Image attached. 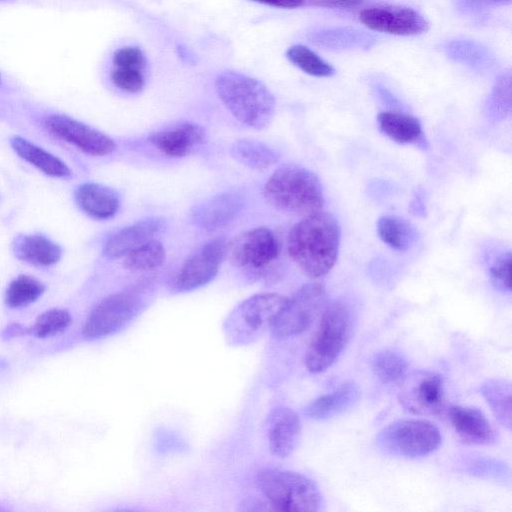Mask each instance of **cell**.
<instances>
[{"label":"cell","instance_id":"obj_1","mask_svg":"<svg viewBox=\"0 0 512 512\" xmlns=\"http://www.w3.org/2000/svg\"><path fill=\"white\" fill-rule=\"evenodd\" d=\"M341 227L337 219L320 210L304 216L290 230L287 251L298 269L311 279L327 275L337 262Z\"/></svg>","mask_w":512,"mask_h":512},{"label":"cell","instance_id":"obj_2","mask_svg":"<svg viewBox=\"0 0 512 512\" xmlns=\"http://www.w3.org/2000/svg\"><path fill=\"white\" fill-rule=\"evenodd\" d=\"M263 196L273 208L302 217L323 210L325 201L318 176L296 164L277 168L265 182Z\"/></svg>","mask_w":512,"mask_h":512},{"label":"cell","instance_id":"obj_3","mask_svg":"<svg viewBox=\"0 0 512 512\" xmlns=\"http://www.w3.org/2000/svg\"><path fill=\"white\" fill-rule=\"evenodd\" d=\"M215 90L226 109L243 125L266 128L275 112V98L259 80L235 71H224L215 79Z\"/></svg>","mask_w":512,"mask_h":512},{"label":"cell","instance_id":"obj_4","mask_svg":"<svg viewBox=\"0 0 512 512\" xmlns=\"http://www.w3.org/2000/svg\"><path fill=\"white\" fill-rule=\"evenodd\" d=\"M352 325V312L344 300L326 303L305 353L304 363L308 371L322 373L338 360L351 337Z\"/></svg>","mask_w":512,"mask_h":512},{"label":"cell","instance_id":"obj_5","mask_svg":"<svg viewBox=\"0 0 512 512\" xmlns=\"http://www.w3.org/2000/svg\"><path fill=\"white\" fill-rule=\"evenodd\" d=\"M256 486L271 510L281 512H315L322 498L316 484L303 474L277 468L258 472Z\"/></svg>","mask_w":512,"mask_h":512},{"label":"cell","instance_id":"obj_6","mask_svg":"<svg viewBox=\"0 0 512 512\" xmlns=\"http://www.w3.org/2000/svg\"><path fill=\"white\" fill-rule=\"evenodd\" d=\"M278 293H258L241 302L229 314L224 323L225 336L229 343L247 345L272 329L287 301Z\"/></svg>","mask_w":512,"mask_h":512},{"label":"cell","instance_id":"obj_7","mask_svg":"<svg viewBox=\"0 0 512 512\" xmlns=\"http://www.w3.org/2000/svg\"><path fill=\"white\" fill-rule=\"evenodd\" d=\"M378 446L386 453L419 458L436 451L442 436L432 422L423 419H404L384 427L377 435Z\"/></svg>","mask_w":512,"mask_h":512},{"label":"cell","instance_id":"obj_8","mask_svg":"<svg viewBox=\"0 0 512 512\" xmlns=\"http://www.w3.org/2000/svg\"><path fill=\"white\" fill-rule=\"evenodd\" d=\"M143 305V294L137 289L105 297L88 315L82 328L83 337L93 341L119 332L139 314Z\"/></svg>","mask_w":512,"mask_h":512},{"label":"cell","instance_id":"obj_9","mask_svg":"<svg viewBox=\"0 0 512 512\" xmlns=\"http://www.w3.org/2000/svg\"><path fill=\"white\" fill-rule=\"evenodd\" d=\"M327 302V293L322 284L303 285L287 299L271 329L273 336L288 339L302 334L321 314Z\"/></svg>","mask_w":512,"mask_h":512},{"label":"cell","instance_id":"obj_10","mask_svg":"<svg viewBox=\"0 0 512 512\" xmlns=\"http://www.w3.org/2000/svg\"><path fill=\"white\" fill-rule=\"evenodd\" d=\"M279 254L280 243L275 233L267 227H256L236 235L227 244L226 257L233 266L260 274Z\"/></svg>","mask_w":512,"mask_h":512},{"label":"cell","instance_id":"obj_11","mask_svg":"<svg viewBox=\"0 0 512 512\" xmlns=\"http://www.w3.org/2000/svg\"><path fill=\"white\" fill-rule=\"evenodd\" d=\"M227 244L224 238L205 243L181 265L171 282V289L176 293H187L209 284L226 257Z\"/></svg>","mask_w":512,"mask_h":512},{"label":"cell","instance_id":"obj_12","mask_svg":"<svg viewBox=\"0 0 512 512\" xmlns=\"http://www.w3.org/2000/svg\"><path fill=\"white\" fill-rule=\"evenodd\" d=\"M44 126L55 137L91 156H106L117 148L114 140L105 133L67 115H49Z\"/></svg>","mask_w":512,"mask_h":512},{"label":"cell","instance_id":"obj_13","mask_svg":"<svg viewBox=\"0 0 512 512\" xmlns=\"http://www.w3.org/2000/svg\"><path fill=\"white\" fill-rule=\"evenodd\" d=\"M359 20L370 30L392 35H419L429 29L420 13L404 6L370 7L359 13Z\"/></svg>","mask_w":512,"mask_h":512},{"label":"cell","instance_id":"obj_14","mask_svg":"<svg viewBox=\"0 0 512 512\" xmlns=\"http://www.w3.org/2000/svg\"><path fill=\"white\" fill-rule=\"evenodd\" d=\"M409 411L424 415H438L444 407V381L441 375L424 372L408 380L400 395Z\"/></svg>","mask_w":512,"mask_h":512},{"label":"cell","instance_id":"obj_15","mask_svg":"<svg viewBox=\"0 0 512 512\" xmlns=\"http://www.w3.org/2000/svg\"><path fill=\"white\" fill-rule=\"evenodd\" d=\"M147 140L163 155L181 158L205 144L207 133L198 123L182 121L152 133Z\"/></svg>","mask_w":512,"mask_h":512},{"label":"cell","instance_id":"obj_16","mask_svg":"<svg viewBox=\"0 0 512 512\" xmlns=\"http://www.w3.org/2000/svg\"><path fill=\"white\" fill-rule=\"evenodd\" d=\"M244 206L236 192H222L197 204L191 210V222L205 231H215L233 222Z\"/></svg>","mask_w":512,"mask_h":512},{"label":"cell","instance_id":"obj_17","mask_svg":"<svg viewBox=\"0 0 512 512\" xmlns=\"http://www.w3.org/2000/svg\"><path fill=\"white\" fill-rule=\"evenodd\" d=\"M165 228L160 217H148L130 224L111 235L104 244L103 255L108 259L124 258L126 255L156 239Z\"/></svg>","mask_w":512,"mask_h":512},{"label":"cell","instance_id":"obj_18","mask_svg":"<svg viewBox=\"0 0 512 512\" xmlns=\"http://www.w3.org/2000/svg\"><path fill=\"white\" fill-rule=\"evenodd\" d=\"M270 452L279 458L293 453L300 439L301 422L298 414L289 407L274 408L267 419Z\"/></svg>","mask_w":512,"mask_h":512},{"label":"cell","instance_id":"obj_19","mask_svg":"<svg viewBox=\"0 0 512 512\" xmlns=\"http://www.w3.org/2000/svg\"><path fill=\"white\" fill-rule=\"evenodd\" d=\"M449 421L464 442L487 445L496 439V433L481 410L462 405H453L448 409Z\"/></svg>","mask_w":512,"mask_h":512},{"label":"cell","instance_id":"obj_20","mask_svg":"<svg viewBox=\"0 0 512 512\" xmlns=\"http://www.w3.org/2000/svg\"><path fill=\"white\" fill-rule=\"evenodd\" d=\"M75 200L80 209L96 220L114 217L120 208L118 193L99 183H83L75 190Z\"/></svg>","mask_w":512,"mask_h":512},{"label":"cell","instance_id":"obj_21","mask_svg":"<svg viewBox=\"0 0 512 512\" xmlns=\"http://www.w3.org/2000/svg\"><path fill=\"white\" fill-rule=\"evenodd\" d=\"M12 249L19 260L40 267L57 263L62 255L58 244L40 234L17 236L14 239Z\"/></svg>","mask_w":512,"mask_h":512},{"label":"cell","instance_id":"obj_22","mask_svg":"<svg viewBox=\"0 0 512 512\" xmlns=\"http://www.w3.org/2000/svg\"><path fill=\"white\" fill-rule=\"evenodd\" d=\"M360 390L354 382H345L336 390L323 394L304 408L306 417L313 420L332 418L351 407L359 398Z\"/></svg>","mask_w":512,"mask_h":512},{"label":"cell","instance_id":"obj_23","mask_svg":"<svg viewBox=\"0 0 512 512\" xmlns=\"http://www.w3.org/2000/svg\"><path fill=\"white\" fill-rule=\"evenodd\" d=\"M309 40L329 50L367 49L375 43L372 35L348 27L318 29L310 33Z\"/></svg>","mask_w":512,"mask_h":512},{"label":"cell","instance_id":"obj_24","mask_svg":"<svg viewBox=\"0 0 512 512\" xmlns=\"http://www.w3.org/2000/svg\"><path fill=\"white\" fill-rule=\"evenodd\" d=\"M10 144L15 153L44 174L54 178H66L71 170L64 161L29 140L14 136Z\"/></svg>","mask_w":512,"mask_h":512},{"label":"cell","instance_id":"obj_25","mask_svg":"<svg viewBox=\"0 0 512 512\" xmlns=\"http://www.w3.org/2000/svg\"><path fill=\"white\" fill-rule=\"evenodd\" d=\"M380 130L399 144L423 145V129L420 121L405 113L382 111L377 116Z\"/></svg>","mask_w":512,"mask_h":512},{"label":"cell","instance_id":"obj_26","mask_svg":"<svg viewBox=\"0 0 512 512\" xmlns=\"http://www.w3.org/2000/svg\"><path fill=\"white\" fill-rule=\"evenodd\" d=\"M230 154L240 164L256 171L268 169L280 158L275 149L254 139L234 141L230 148Z\"/></svg>","mask_w":512,"mask_h":512},{"label":"cell","instance_id":"obj_27","mask_svg":"<svg viewBox=\"0 0 512 512\" xmlns=\"http://www.w3.org/2000/svg\"><path fill=\"white\" fill-rule=\"evenodd\" d=\"M379 238L389 247L397 251L410 249L418 238L416 228L403 217L385 215L377 221Z\"/></svg>","mask_w":512,"mask_h":512},{"label":"cell","instance_id":"obj_28","mask_svg":"<svg viewBox=\"0 0 512 512\" xmlns=\"http://www.w3.org/2000/svg\"><path fill=\"white\" fill-rule=\"evenodd\" d=\"M480 393L497 421L510 430L512 424L511 382L504 379H489L481 385Z\"/></svg>","mask_w":512,"mask_h":512},{"label":"cell","instance_id":"obj_29","mask_svg":"<svg viewBox=\"0 0 512 512\" xmlns=\"http://www.w3.org/2000/svg\"><path fill=\"white\" fill-rule=\"evenodd\" d=\"M445 51L454 61L477 70H488L495 65V58L491 52L475 41L452 40L445 46Z\"/></svg>","mask_w":512,"mask_h":512},{"label":"cell","instance_id":"obj_30","mask_svg":"<svg viewBox=\"0 0 512 512\" xmlns=\"http://www.w3.org/2000/svg\"><path fill=\"white\" fill-rule=\"evenodd\" d=\"M375 376L383 384H399L408 376V362L398 352L383 350L374 355L371 362Z\"/></svg>","mask_w":512,"mask_h":512},{"label":"cell","instance_id":"obj_31","mask_svg":"<svg viewBox=\"0 0 512 512\" xmlns=\"http://www.w3.org/2000/svg\"><path fill=\"white\" fill-rule=\"evenodd\" d=\"M45 292V285L30 275H19L10 282L4 301L10 308H22L39 299Z\"/></svg>","mask_w":512,"mask_h":512},{"label":"cell","instance_id":"obj_32","mask_svg":"<svg viewBox=\"0 0 512 512\" xmlns=\"http://www.w3.org/2000/svg\"><path fill=\"white\" fill-rule=\"evenodd\" d=\"M166 258L162 243L153 239L124 257L123 265L134 272L151 271L160 267Z\"/></svg>","mask_w":512,"mask_h":512},{"label":"cell","instance_id":"obj_33","mask_svg":"<svg viewBox=\"0 0 512 512\" xmlns=\"http://www.w3.org/2000/svg\"><path fill=\"white\" fill-rule=\"evenodd\" d=\"M286 56L291 63L305 73L315 77H330L335 73L334 68L314 51L304 45L291 46Z\"/></svg>","mask_w":512,"mask_h":512},{"label":"cell","instance_id":"obj_34","mask_svg":"<svg viewBox=\"0 0 512 512\" xmlns=\"http://www.w3.org/2000/svg\"><path fill=\"white\" fill-rule=\"evenodd\" d=\"M72 322L65 309L54 308L40 314L29 328V334L37 338H47L63 332Z\"/></svg>","mask_w":512,"mask_h":512},{"label":"cell","instance_id":"obj_35","mask_svg":"<svg viewBox=\"0 0 512 512\" xmlns=\"http://www.w3.org/2000/svg\"><path fill=\"white\" fill-rule=\"evenodd\" d=\"M489 110L495 117H505L511 107V76L510 73L500 75L489 98Z\"/></svg>","mask_w":512,"mask_h":512},{"label":"cell","instance_id":"obj_36","mask_svg":"<svg viewBox=\"0 0 512 512\" xmlns=\"http://www.w3.org/2000/svg\"><path fill=\"white\" fill-rule=\"evenodd\" d=\"M110 78L118 89L127 93H138L145 86V76L142 70L114 67Z\"/></svg>","mask_w":512,"mask_h":512},{"label":"cell","instance_id":"obj_37","mask_svg":"<svg viewBox=\"0 0 512 512\" xmlns=\"http://www.w3.org/2000/svg\"><path fill=\"white\" fill-rule=\"evenodd\" d=\"M511 253L509 251L499 255L490 267V278L493 285L502 291L511 290L510 280Z\"/></svg>","mask_w":512,"mask_h":512},{"label":"cell","instance_id":"obj_38","mask_svg":"<svg viewBox=\"0 0 512 512\" xmlns=\"http://www.w3.org/2000/svg\"><path fill=\"white\" fill-rule=\"evenodd\" d=\"M114 67L131 68L144 71L147 61L139 47L127 46L117 49L112 58Z\"/></svg>","mask_w":512,"mask_h":512},{"label":"cell","instance_id":"obj_39","mask_svg":"<svg viewBox=\"0 0 512 512\" xmlns=\"http://www.w3.org/2000/svg\"><path fill=\"white\" fill-rule=\"evenodd\" d=\"M459 9L464 12L476 13L488 8L508 5L511 0H455Z\"/></svg>","mask_w":512,"mask_h":512},{"label":"cell","instance_id":"obj_40","mask_svg":"<svg viewBox=\"0 0 512 512\" xmlns=\"http://www.w3.org/2000/svg\"><path fill=\"white\" fill-rule=\"evenodd\" d=\"M364 2L365 0H311L313 5L329 9H352Z\"/></svg>","mask_w":512,"mask_h":512},{"label":"cell","instance_id":"obj_41","mask_svg":"<svg viewBox=\"0 0 512 512\" xmlns=\"http://www.w3.org/2000/svg\"><path fill=\"white\" fill-rule=\"evenodd\" d=\"M272 7L293 9L303 6L308 0H251Z\"/></svg>","mask_w":512,"mask_h":512},{"label":"cell","instance_id":"obj_42","mask_svg":"<svg viewBox=\"0 0 512 512\" xmlns=\"http://www.w3.org/2000/svg\"><path fill=\"white\" fill-rule=\"evenodd\" d=\"M29 333V328L23 327L20 324H11L7 326L2 332V337L5 339H10L17 336H22L24 334Z\"/></svg>","mask_w":512,"mask_h":512},{"label":"cell","instance_id":"obj_43","mask_svg":"<svg viewBox=\"0 0 512 512\" xmlns=\"http://www.w3.org/2000/svg\"><path fill=\"white\" fill-rule=\"evenodd\" d=\"M7 366H8L7 362L4 359L0 358V371L6 369Z\"/></svg>","mask_w":512,"mask_h":512},{"label":"cell","instance_id":"obj_44","mask_svg":"<svg viewBox=\"0 0 512 512\" xmlns=\"http://www.w3.org/2000/svg\"><path fill=\"white\" fill-rule=\"evenodd\" d=\"M4 1H8V0H0V2H4Z\"/></svg>","mask_w":512,"mask_h":512},{"label":"cell","instance_id":"obj_45","mask_svg":"<svg viewBox=\"0 0 512 512\" xmlns=\"http://www.w3.org/2000/svg\"><path fill=\"white\" fill-rule=\"evenodd\" d=\"M0 84H1V75H0Z\"/></svg>","mask_w":512,"mask_h":512}]
</instances>
